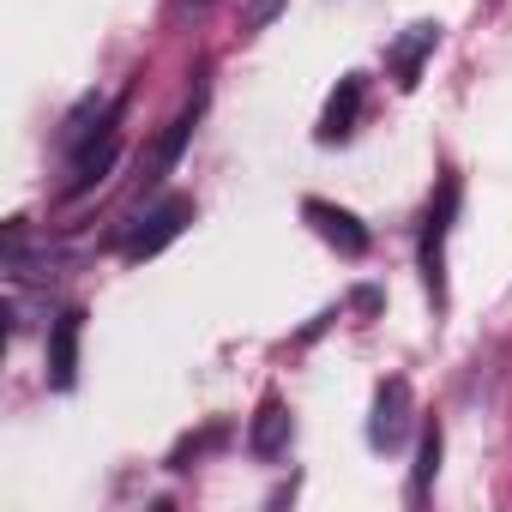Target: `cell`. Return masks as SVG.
<instances>
[{
    "label": "cell",
    "mask_w": 512,
    "mask_h": 512,
    "mask_svg": "<svg viewBox=\"0 0 512 512\" xmlns=\"http://www.w3.org/2000/svg\"><path fill=\"white\" fill-rule=\"evenodd\" d=\"M187 223H193V199H187V193H163L157 205H145V211L127 223L121 253H127V260H151V253H163Z\"/></svg>",
    "instance_id": "cell-1"
},
{
    "label": "cell",
    "mask_w": 512,
    "mask_h": 512,
    "mask_svg": "<svg viewBox=\"0 0 512 512\" xmlns=\"http://www.w3.org/2000/svg\"><path fill=\"white\" fill-rule=\"evenodd\" d=\"M458 223V175H440V193L428 205V223H422V284L434 296V308H446V235Z\"/></svg>",
    "instance_id": "cell-2"
},
{
    "label": "cell",
    "mask_w": 512,
    "mask_h": 512,
    "mask_svg": "<svg viewBox=\"0 0 512 512\" xmlns=\"http://www.w3.org/2000/svg\"><path fill=\"white\" fill-rule=\"evenodd\" d=\"M416 428V398H410V380H380L374 392V416H368V446L374 452H398L404 434Z\"/></svg>",
    "instance_id": "cell-3"
},
{
    "label": "cell",
    "mask_w": 512,
    "mask_h": 512,
    "mask_svg": "<svg viewBox=\"0 0 512 512\" xmlns=\"http://www.w3.org/2000/svg\"><path fill=\"white\" fill-rule=\"evenodd\" d=\"M115 121H121V109H115V115H109V121H103V127H97L79 151H73V169H67V199H85V193H91V187L115 169V157H121V133H115Z\"/></svg>",
    "instance_id": "cell-4"
},
{
    "label": "cell",
    "mask_w": 512,
    "mask_h": 512,
    "mask_svg": "<svg viewBox=\"0 0 512 512\" xmlns=\"http://www.w3.org/2000/svg\"><path fill=\"white\" fill-rule=\"evenodd\" d=\"M79 338H85V308H61L49 326V386L73 392L79 380Z\"/></svg>",
    "instance_id": "cell-5"
},
{
    "label": "cell",
    "mask_w": 512,
    "mask_h": 512,
    "mask_svg": "<svg viewBox=\"0 0 512 512\" xmlns=\"http://www.w3.org/2000/svg\"><path fill=\"white\" fill-rule=\"evenodd\" d=\"M302 217L320 229V241H326V247H338V253H344V260H362V253H368V229H362L344 205H332V199H308V205H302Z\"/></svg>",
    "instance_id": "cell-6"
},
{
    "label": "cell",
    "mask_w": 512,
    "mask_h": 512,
    "mask_svg": "<svg viewBox=\"0 0 512 512\" xmlns=\"http://www.w3.org/2000/svg\"><path fill=\"white\" fill-rule=\"evenodd\" d=\"M440 49V25L434 19H422V25H410L398 43H392V55H386V67H392V85L398 91H416V79H422V61Z\"/></svg>",
    "instance_id": "cell-7"
},
{
    "label": "cell",
    "mask_w": 512,
    "mask_h": 512,
    "mask_svg": "<svg viewBox=\"0 0 512 512\" xmlns=\"http://www.w3.org/2000/svg\"><path fill=\"white\" fill-rule=\"evenodd\" d=\"M247 446H253V458H278L290 446V404L278 392L260 398V416H253V428H247Z\"/></svg>",
    "instance_id": "cell-8"
},
{
    "label": "cell",
    "mask_w": 512,
    "mask_h": 512,
    "mask_svg": "<svg viewBox=\"0 0 512 512\" xmlns=\"http://www.w3.org/2000/svg\"><path fill=\"white\" fill-rule=\"evenodd\" d=\"M356 115H362V73H344V79H338V91L326 97V115H320V139H326V145L350 139Z\"/></svg>",
    "instance_id": "cell-9"
},
{
    "label": "cell",
    "mask_w": 512,
    "mask_h": 512,
    "mask_svg": "<svg viewBox=\"0 0 512 512\" xmlns=\"http://www.w3.org/2000/svg\"><path fill=\"white\" fill-rule=\"evenodd\" d=\"M187 133H193V109L187 115H175L163 133H157V145H151V157H145V187H157L175 163H181V151H187Z\"/></svg>",
    "instance_id": "cell-10"
},
{
    "label": "cell",
    "mask_w": 512,
    "mask_h": 512,
    "mask_svg": "<svg viewBox=\"0 0 512 512\" xmlns=\"http://www.w3.org/2000/svg\"><path fill=\"white\" fill-rule=\"evenodd\" d=\"M440 452H446V434L440 422H422V446H416V476H410V500L422 506L434 494V476H440Z\"/></svg>",
    "instance_id": "cell-11"
},
{
    "label": "cell",
    "mask_w": 512,
    "mask_h": 512,
    "mask_svg": "<svg viewBox=\"0 0 512 512\" xmlns=\"http://www.w3.org/2000/svg\"><path fill=\"white\" fill-rule=\"evenodd\" d=\"M217 440H223V428H205V434H193V440H181V446H175V458H169V464H175V470H187V458H199V452H211V446H217Z\"/></svg>",
    "instance_id": "cell-12"
},
{
    "label": "cell",
    "mask_w": 512,
    "mask_h": 512,
    "mask_svg": "<svg viewBox=\"0 0 512 512\" xmlns=\"http://www.w3.org/2000/svg\"><path fill=\"white\" fill-rule=\"evenodd\" d=\"M284 13V0H247V31H266Z\"/></svg>",
    "instance_id": "cell-13"
},
{
    "label": "cell",
    "mask_w": 512,
    "mask_h": 512,
    "mask_svg": "<svg viewBox=\"0 0 512 512\" xmlns=\"http://www.w3.org/2000/svg\"><path fill=\"white\" fill-rule=\"evenodd\" d=\"M181 7H211V0H181Z\"/></svg>",
    "instance_id": "cell-14"
}]
</instances>
